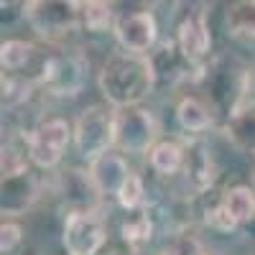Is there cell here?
Here are the masks:
<instances>
[{
  "label": "cell",
  "mask_w": 255,
  "mask_h": 255,
  "mask_svg": "<svg viewBox=\"0 0 255 255\" xmlns=\"http://www.w3.org/2000/svg\"><path fill=\"white\" fill-rule=\"evenodd\" d=\"M120 235L133 250H138L145 243H151V238H153V220H151V215H148V209L140 212V215H135V217H130L128 222H123Z\"/></svg>",
  "instance_id": "obj_21"
},
{
  "label": "cell",
  "mask_w": 255,
  "mask_h": 255,
  "mask_svg": "<svg viewBox=\"0 0 255 255\" xmlns=\"http://www.w3.org/2000/svg\"><path fill=\"white\" fill-rule=\"evenodd\" d=\"M204 222L212 227V230H220V232H232L240 222L235 220V215L225 207V202L220 199L215 207H209L207 212H204Z\"/></svg>",
  "instance_id": "obj_25"
},
{
  "label": "cell",
  "mask_w": 255,
  "mask_h": 255,
  "mask_svg": "<svg viewBox=\"0 0 255 255\" xmlns=\"http://www.w3.org/2000/svg\"><path fill=\"white\" fill-rule=\"evenodd\" d=\"M225 135L238 151L255 156V108L253 105H238L225 120Z\"/></svg>",
  "instance_id": "obj_14"
},
{
  "label": "cell",
  "mask_w": 255,
  "mask_h": 255,
  "mask_svg": "<svg viewBox=\"0 0 255 255\" xmlns=\"http://www.w3.org/2000/svg\"><path fill=\"white\" fill-rule=\"evenodd\" d=\"M82 26L92 33H102L115 26L108 0H82Z\"/></svg>",
  "instance_id": "obj_20"
},
{
  "label": "cell",
  "mask_w": 255,
  "mask_h": 255,
  "mask_svg": "<svg viewBox=\"0 0 255 255\" xmlns=\"http://www.w3.org/2000/svg\"><path fill=\"white\" fill-rule=\"evenodd\" d=\"M176 123L186 133H204L212 125L209 105H204L199 97H184L176 105Z\"/></svg>",
  "instance_id": "obj_17"
},
{
  "label": "cell",
  "mask_w": 255,
  "mask_h": 255,
  "mask_svg": "<svg viewBox=\"0 0 255 255\" xmlns=\"http://www.w3.org/2000/svg\"><path fill=\"white\" fill-rule=\"evenodd\" d=\"M36 56V46L28 41L20 38H8L0 46V64H3V72H15L20 74Z\"/></svg>",
  "instance_id": "obj_18"
},
{
  "label": "cell",
  "mask_w": 255,
  "mask_h": 255,
  "mask_svg": "<svg viewBox=\"0 0 255 255\" xmlns=\"http://www.w3.org/2000/svg\"><path fill=\"white\" fill-rule=\"evenodd\" d=\"M118 204L123 207V209H128V212H133V209H138L140 204H143V199H145V186H143V179L138 176V174H133L130 171V176L125 179V184H123V189L118 191Z\"/></svg>",
  "instance_id": "obj_23"
},
{
  "label": "cell",
  "mask_w": 255,
  "mask_h": 255,
  "mask_svg": "<svg viewBox=\"0 0 255 255\" xmlns=\"http://www.w3.org/2000/svg\"><path fill=\"white\" fill-rule=\"evenodd\" d=\"M158 255H207L204 253V245L189 235V232H176L171 240H166V245L161 248Z\"/></svg>",
  "instance_id": "obj_24"
},
{
  "label": "cell",
  "mask_w": 255,
  "mask_h": 255,
  "mask_svg": "<svg viewBox=\"0 0 255 255\" xmlns=\"http://www.w3.org/2000/svg\"><path fill=\"white\" fill-rule=\"evenodd\" d=\"M26 255H38V253H26Z\"/></svg>",
  "instance_id": "obj_30"
},
{
  "label": "cell",
  "mask_w": 255,
  "mask_h": 255,
  "mask_svg": "<svg viewBox=\"0 0 255 255\" xmlns=\"http://www.w3.org/2000/svg\"><path fill=\"white\" fill-rule=\"evenodd\" d=\"M176 44L186 59L202 64V59L212 49V33L207 26V13L202 8H189L176 20Z\"/></svg>",
  "instance_id": "obj_10"
},
{
  "label": "cell",
  "mask_w": 255,
  "mask_h": 255,
  "mask_svg": "<svg viewBox=\"0 0 255 255\" xmlns=\"http://www.w3.org/2000/svg\"><path fill=\"white\" fill-rule=\"evenodd\" d=\"M31 0H0L3 10H26Z\"/></svg>",
  "instance_id": "obj_27"
},
{
  "label": "cell",
  "mask_w": 255,
  "mask_h": 255,
  "mask_svg": "<svg viewBox=\"0 0 255 255\" xmlns=\"http://www.w3.org/2000/svg\"><path fill=\"white\" fill-rule=\"evenodd\" d=\"M28 26L46 41H61L82 26V0H31Z\"/></svg>",
  "instance_id": "obj_2"
},
{
  "label": "cell",
  "mask_w": 255,
  "mask_h": 255,
  "mask_svg": "<svg viewBox=\"0 0 255 255\" xmlns=\"http://www.w3.org/2000/svg\"><path fill=\"white\" fill-rule=\"evenodd\" d=\"M248 92H250V95H255V69H250V72H248Z\"/></svg>",
  "instance_id": "obj_28"
},
{
  "label": "cell",
  "mask_w": 255,
  "mask_h": 255,
  "mask_svg": "<svg viewBox=\"0 0 255 255\" xmlns=\"http://www.w3.org/2000/svg\"><path fill=\"white\" fill-rule=\"evenodd\" d=\"M49 95L77 97L87 82V61L79 54H54L41 64L36 79Z\"/></svg>",
  "instance_id": "obj_6"
},
{
  "label": "cell",
  "mask_w": 255,
  "mask_h": 255,
  "mask_svg": "<svg viewBox=\"0 0 255 255\" xmlns=\"http://www.w3.org/2000/svg\"><path fill=\"white\" fill-rule=\"evenodd\" d=\"M105 255H120V253H105Z\"/></svg>",
  "instance_id": "obj_29"
},
{
  "label": "cell",
  "mask_w": 255,
  "mask_h": 255,
  "mask_svg": "<svg viewBox=\"0 0 255 255\" xmlns=\"http://www.w3.org/2000/svg\"><path fill=\"white\" fill-rule=\"evenodd\" d=\"M74 140V130L64 118H46L28 133V151L31 163L38 168H56Z\"/></svg>",
  "instance_id": "obj_7"
},
{
  "label": "cell",
  "mask_w": 255,
  "mask_h": 255,
  "mask_svg": "<svg viewBox=\"0 0 255 255\" xmlns=\"http://www.w3.org/2000/svg\"><path fill=\"white\" fill-rule=\"evenodd\" d=\"M108 3H113V0H108Z\"/></svg>",
  "instance_id": "obj_31"
},
{
  "label": "cell",
  "mask_w": 255,
  "mask_h": 255,
  "mask_svg": "<svg viewBox=\"0 0 255 255\" xmlns=\"http://www.w3.org/2000/svg\"><path fill=\"white\" fill-rule=\"evenodd\" d=\"M227 33L235 38L253 41L255 38V0H235L225 10Z\"/></svg>",
  "instance_id": "obj_16"
},
{
  "label": "cell",
  "mask_w": 255,
  "mask_h": 255,
  "mask_svg": "<svg viewBox=\"0 0 255 255\" xmlns=\"http://www.w3.org/2000/svg\"><path fill=\"white\" fill-rule=\"evenodd\" d=\"M222 202L232 215H235V220L240 225L255 220V189H250V186H230L222 194Z\"/></svg>",
  "instance_id": "obj_19"
},
{
  "label": "cell",
  "mask_w": 255,
  "mask_h": 255,
  "mask_svg": "<svg viewBox=\"0 0 255 255\" xmlns=\"http://www.w3.org/2000/svg\"><path fill=\"white\" fill-rule=\"evenodd\" d=\"M113 33L125 51L148 54L158 41V23L151 10H133L115 18Z\"/></svg>",
  "instance_id": "obj_8"
},
{
  "label": "cell",
  "mask_w": 255,
  "mask_h": 255,
  "mask_svg": "<svg viewBox=\"0 0 255 255\" xmlns=\"http://www.w3.org/2000/svg\"><path fill=\"white\" fill-rule=\"evenodd\" d=\"M20 243H23V230H20L18 222H13L10 217H3V227H0V253L3 255H13Z\"/></svg>",
  "instance_id": "obj_26"
},
{
  "label": "cell",
  "mask_w": 255,
  "mask_h": 255,
  "mask_svg": "<svg viewBox=\"0 0 255 255\" xmlns=\"http://www.w3.org/2000/svg\"><path fill=\"white\" fill-rule=\"evenodd\" d=\"M41 197V184L31 168H23L18 174H5L3 176V217H23L26 212L38 202Z\"/></svg>",
  "instance_id": "obj_9"
},
{
  "label": "cell",
  "mask_w": 255,
  "mask_h": 255,
  "mask_svg": "<svg viewBox=\"0 0 255 255\" xmlns=\"http://www.w3.org/2000/svg\"><path fill=\"white\" fill-rule=\"evenodd\" d=\"M61 243L67 255H100L108 243V227L95 209H77L64 220Z\"/></svg>",
  "instance_id": "obj_5"
},
{
  "label": "cell",
  "mask_w": 255,
  "mask_h": 255,
  "mask_svg": "<svg viewBox=\"0 0 255 255\" xmlns=\"http://www.w3.org/2000/svg\"><path fill=\"white\" fill-rule=\"evenodd\" d=\"M33 79H20L15 72L3 74V108L13 110L18 105H23L33 92Z\"/></svg>",
  "instance_id": "obj_22"
},
{
  "label": "cell",
  "mask_w": 255,
  "mask_h": 255,
  "mask_svg": "<svg viewBox=\"0 0 255 255\" xmlns=\"http://www.w3.org/2000/svg\"><path fill=\"white\" fill-rule=\"evenodd\" d=\"M184 153V179L189 184V189L194 191V194H202L207 191L212 184L217 179V166H215V158H212V151L202 143V140H191Z\"/></svg>",
  "instance_id": "obj_12"
},
{
  "label": "cell",
  "mask_w": 255,
  "mask_h": 255,
  "mask_svg": "<svg viewBox=\"0 0 255 255\" xmlns=\"http://www.w3.org/2000/svg\"><path fill=\"white\" fill-rule=\"evenodd\" d=\"M158 143V120L145 108H120L115 115V148L128 156H143Z\"/></svg>",
  "instance_id": "obj_4"
},
{
  "label": "cell",
  "mask_w": 255,
  "mask_h": 255,
  "mask_svg": "<svg viewBox=\"0 0 255 255\" xmlns=\"http://www.w3.org/2000/svg\"><path fill=\"white\" fill-rule=\"evenodd\" d=\"M59 194L67 202L69 212L77 209H97L102 194L92 181L90 168L87 171H79V168H69V171H61L59 176Z\"/></svg>",
  "instance_id": "obj_11"
},
{
  "label": "cell",
  "mask_w": 255,
  "mask_h": 255,
  "mask_svg": "<svg viewBox=\"0 0 255 255\" xmlns=\"http://www.w3.org/2000/svg\"><path fill=\"white\" fill-rule=\"evenodd\" d=\"M184 153L186 148L176 140H158L151 151H148V163L156 174L161 176H174L184 166Z\"/></svg>",
  "instance_id": "obj_15"
},
{
  "label": "cell",
  "mask_w": 255,
  "mask_h": 255,
  "mask_svg": "<svg viewBox=\"0 0 255 255\" xmlns=\"http://www.w3.org/2000/svg\"><path fill=\"white\" fill-rule=\"evenodd\" d=\"M115 110L108 105H90L74 123V148L84 161H95L115 148Z\"/></svg>",
  "instance_id": "obj_3"
},
{
  "label": "cell",
  "mask_w": 255,
  "mask_h": 255,
  "mask_svg": "<svg viewBox=\"0 0 255 255\" xmlns=\"http://www.w3.org/2000/svg\"><path fill=\"white\" fill-rule=\"evenodd\" d=\"M90 174L102 197H118L125 179L130 176V168H128V161L123 158V153L110 148L95 161H90Z\"/></svg>",
  "instance_id": "obj_13"
},
{
  "label": "cell",
  "mask_w": 255,
  "mask_h": 255,
  "mask_svg": "<svg viewBox=\"0 0 255 255\" xmlns=\"http://www.w3.org/2000/svg\"><path fill=\"white\" fill-rule=\"evenodd\" d=\"M158 82L156 67L151 54H135V51H115L105 59L97 87L102 97L108 100L113 108H133L140 105L148 95L153 92Z\"/></svg>",
  "instance_id": "obj_1"
}]
</instances>
